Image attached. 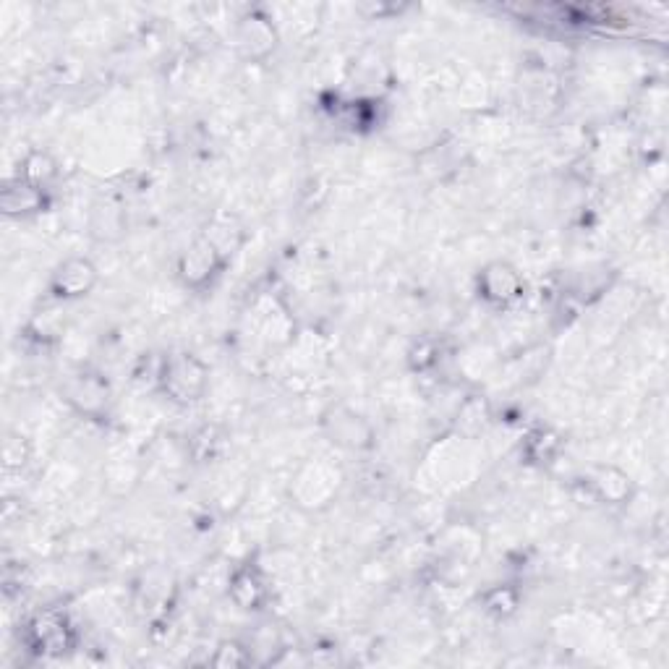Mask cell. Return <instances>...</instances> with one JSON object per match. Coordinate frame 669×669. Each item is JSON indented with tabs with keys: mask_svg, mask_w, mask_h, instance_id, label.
I'll return each instance as SVG.
<instances>
[{
	"mask_svg": "<svg viewBox=\"0 0 669 669\" xmlns=\"http://www.w3.org/2000/svg\"><path fill=\"white\" fill-rule=\"evenodd\" d=\"M163 387L170 398L178 400V403L199 400L204 387H207V369L191 353H176V356H170L165 361Z\"/></svg>",
	"mask_w": 669,
	"mask_h": 669,
	"instance_id": "cell-1",
	"label": "cell"
},
{
	"mask_svg": "<svg viewBox=\"0 0 669 669\" xmlns=\"http://www.w3.org/2000/svg\"><path fill=\"white\" fill-rule=\"evenodd\" d=\"M29 641L45 654H63L74 643V630L68 628L66 617L58 612H40L29 622Z\"/></svg>",
	"mask_w": 669,
	"mask_h": 669,
	"instance_id": "cell-2",
	"label": "cell"
},
{
	"mask_svg": "<svg viewBox=\"0 0 669 669\" xmlns=\"http://www.w3.org/2000/svg\"><path fill=\"white\" fill-rule=\"evenodd\" d=\"M97 283V270L95 264L89 259L74 257L66 259V262L53 272V280H50V288L58 298H79L87 296Z\"/></svg>",
	"mask_w": 669,
	"mask_h": 669,
	"instance_id": "cell-3",
	"label": "cell"
},
{
	"mask_svg": "<svg viewBox=\"0 0 669 669\" xmlns=\"http://www.w3.org/2000/svg\"><path fill=\"white\" fill-rule=\"evenodd\" d=\"M479 291L481 296L492 301L497 306H505L510 301L521 296L523 283L521 275L505 262H494L489 267H484V272L479 275Z\"/></svg>",
	"mask_w": 669,
	"mask_h": 669,
	"instance_id": "cell-4",
	"label": "cell"
},
{
	"mask_svg": "<svg viewBox=\"0 0 669 669\" xmlns=\"http://www.w3.org/2000/svg\"><path fill=\"white\" fill-rule=\"evenodd\" d=\"M223 264V257L217 254L215 246L202 238V241H196L186 254L181 257V264H178V272H181V278L186 285H204L207 280H212L215 270Z\"/></svg>",
	"mask_w": 669,
	"mask_h": 669,
	"instance_id": "cell-5",
	"label": "cell"
},
{
	"mask_svg": "<svg viewBox=\"0 0 669 669\" xmlns=\"http://www.w3.org/2000/svg\"><path fill=\"white\" fill-rule=\"evenodd\" d=\"M42 204H45V194H42V189H37V186H32V183L27 181H11L3 189V194H0V207H3V212L6 215H14V217H21V215H32V212H40Z\"/></svg>",
	"mask_w": 669,
	"mask_h": 669,
	"instance_id": "cell-6",
	"label": "cell"
},
{
	"mask_svg": "<svg viewBox=\"0 0 669 669\" xmlns=\"http://www.w3.org/2000/svg\"><path fill=\"white\" fill-rule=\"evenodd\" d=\"M230 596H233V602L241 609H259L264 602V596H267V588H264V581L259 578L257 570L244 568L233 575Z\"/></svg>",
	"mask_w": 669,
	"mask_h": 669,
	"instance_id": "cell-7",
	"label": "cell"
},
{
	"mask_svg": "<svg viewBox=\"0 0 669 669\" xmlns=\"http://www.w3.org/2000/svg\"><path fill=\"white\" fill-rule=\"evenodd\" d=\"M55 173H58V165H55L53 157L48 155V152H32V155H27V160H24V168H21V181L32 183V186H37V189H45L50 181L55 178Z\"/></svg>",
	"mask_w": 669,
	"mask_h": 669,
	"instance_id": "cell-8",
	"label": "cell"
},
{
	"mask_svg": "<svg viewBox=\"0 0 669 669\" xmlns=\"http://www.w3.org/2000/svg\"><path fill=\"white\" fill-rule=\"evenodd\" d=\"M249 662L251 654L244 649V646H238L236 641L220 643V649H217L215 656H212V664H215V667H246Z\"/></svg>",
	"mask_w": 669,
	"mask_h": 669,
	"instance_id": "cell-9",
	"label": "cell"
},
{
	"mask_svg": "<svg viewBox=\"0 0 669 669\" xmlns=\"http://www.w3.org/2000/svg\"><path fill=\"white\" fill-rule=\"evenodd\" d=\"M518 607V596L510 588H494L487 594V609L494 615H510Z\"/></svg>",
	"mask_w": 669,
	"mask_h": 669,
	"instance_id": "cell-10",
	"label": "cell"
},
{
	"mask_svg": "<svg viewBox=\"0 0 669 669\" xmlns=\"http://www.w3.org/2000/svg\"><path fill=\"white\" fill-rule=\"evenodd\" d=\"M531 447H536V450H539V453H534V458L544 460V458H552V455L557 453L560 440H557L552 432H544V429H541V432L531 434V440H528V450H531Z\"/></svg>",
	"mask_w": 669,
	"mask_h": 669,
	"instance_id": "cell-11",
	"label": "cell"
}]
</instances>
